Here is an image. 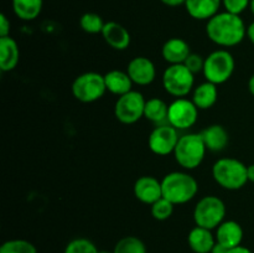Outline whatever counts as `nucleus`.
Listing matches in <instances>:
<instances>
[{
	"mask_svg": "<svg viewBox=\"0 0 254 253\" xmlns=\"http://www.w3.org/2000/svg\"><path fill=\"white\" fill-rule=\"evenodd\" d=\"M250 9L252 11V14L254 15V0H251V4H250Z\"/></svg>",
	"mask_w": 254,
	"mask_h": 253,
	"instance_id": "nucleus-39",
	"label": "nucleus"
},
{
	"mask_svg": "<svg viewBox=\"0 0 254 253\" xmlns=\"http://www.w3.org/2000/svg\"><path fill=\"white\" fill-rule=\"evenodd\" d=\"M207 148L201 134L189 133L180 136L174 150L176 163L185 170H193L202 164Z\"/></svg>",
	"mask_w": 254,
	"mask_h": 253,
	"instance_id": "nucleus-4",
	"label": "nucleus"
},
{
	"mask_svg": "<svg viewBox=\"0 0 254 253\" xmlns=\"http://www.w3.org/2000/svg\"><path fill=\"white\" fill-rule=\"evenodd\" d=\"M0 253H37L36 247L26 240H10L0 247Z\"/></svg>",
	"mask_w": 254,
	"mask_h": 253,
	"instance_id": "nucleus-27",
	"label": "nucleus"
},
{
	"mask_svg": "<svg viewBox=\"0 0 254 253\" xmlns=\"http://www.w3.org/2000/svg\"><path fill=\"white\" fill-rule=\"evenodd\" d=\"M134 196L136 200L145 205H153L154 202L163 197V188H161V180L156 179L155 176L145 175L139 178L134 184Z\"/></svg>",
	"mask_w": 254,
	"mask_h": 253,
	"instance_id": "nucleus-13",
	"label": "nucleus"
},
{
	"mask_svg": "<svg viewBox=\"0 0 254 253\" xmlns=\"http://www.w3.org/2000/svg\"><path fill=\"white\" fill-rule=\"evenodd\" d=\"M200 134L205 141L207 150L213 151V153L222 151L223 149H226L228 141H230L228 131L221 124H212V126L203 129Z\"/></svg>",
	"mask_w": 254,
	"mask_h": 253,
	"instance_id": "nucleus-19",
	"label": "nucleus"
},
{
	"mask_svg": "<svg viewBox=\"0 0 254 253\" xmlns=\"http://www.w3.org/2000/svg\"><path fill=\"white\" fill-rule=\"evenodd\" d=\"M186 67L192 72L193 74L198 73V72H202L203 71V64H205V59H203L201 55L198 54H193L191 52L190 56L186 59V61L184 62Z\"/></svg>",
	"mask_w": 254,
	"mask_h": 253,
	"instance_id": "nucleus-31",
	"label": "nucleus"
},
{
	"mask_svg": "<svg viewBox=\"0 0 254 253\" xmlns=\"http://www.w3.org/2000/svg\"><path fill=\"white\" fill-rule=\"evenodd\" d=\"M235 67L236 62L233 55L228 50L220 49L205 57L202 73L206 81L220 86L232 77Z\"/></svg>",
	"mask_w": 254,
	"mask_h": 253,
	"instance_id": "nucleus-5",
	"label": "nucleus"
},
{
	"mask_svg": "<svg viewBox=\"0 0 254 253\" xmlns=\"http://www.w3.org/2000/svg\"><path fill=\"white\" fill-rule=\"evenodd\" d=\"M107 91L112 94L121 97L128 92L133 91V81L129 77L128 72L121 71V69H112L104 74Z\"/></svg>",
	"mask_w": 254,
	"mask_h": 253,
	"instance_id": "nucleus-22",
	"label": "nucleus"
},
{
	"mask_svg": "<svg viewBox=\"0 0 254 253\" xmlns=\"http://www.w3.org/2000/svg\"><path fill=\"white\" fill-rule=\"evenodd\" d=\"M174 203L170 202L168 198L161 197L159 198L156 202H154L150 206V212L155 220L158 221H165L168 218L171 217V215L174 213Z\"/></svg>",
	"mask_w": 254,
	"mask_h": 253,
	"instance_id": "nucleus-28",
	"label": "nucleus"
},
{
	"mask_svg": "<svg viewBox=\"0 0 254 253\" xmlns=\"http://www.w3.org/2000/svg\"><path fill=\"white\" fill-rule=\"evenodd\" d=\"M190 54V45L181 37H171L161 47V56L169 64L184 63Z\"/></svg>",
	"mask_w": 254,
	"mask_h": 253,
	"instance_id": "nucleus-15",
	"label": "nucleus"
},
{
	"mask_svg": "<svg viewBox=\"0 0 254 253\" xmlns=\"http://www.w3.org/2000/svg\"><path fill=\"white\" fill-rule=\"evenodd\" d=\"M163 87L170 96L183 98L193 91L195 74L184 63L169 64L163 73Z\"/></svg>",
	"mask_w": 254,
	"mask_h": 253,
	"instance_id": "nucleus-7",
	"label": "nucleus"
},
{
	"mask_svg": "<svg viewBox=\"0 0 254 253\" xmlns=\"http://www.w3.org/2000/svg\"><path fill=\"white\" fill-rule=\"evenodd\" d=\"M243 240V228L237 221H223L216 228V241L228 250L241 246Z\"/></svg>",
	"mask_w": 254,
	"mask_h": 253,
	"instance_id": "nucleus-16",
	"label": "nucleus"
},
{
	"mask_svg": "<svg viewBox=\"0 0 254 253\" xmlns=\"http://www.w3.org/2000/svg\"><path fill=\"white\" fill-rule=\"evenodd\" d=\"M99 253H114V252H109V251H99Z\"/></svg>",
	"mask_w": 254,
	"mask_h": 253,
	"instance_id": "nucleus-40",
	"label": "nucleus"
},
{
	"mask_svg": "<svg viewBox=\"0 0 254 253\" xmlns=\"http://www.w3.org/2000/svg\"><path fill=\"white\" fill-rule=\"evenodd\" d=\"M180 139L178 129L171 126L170 124H161L156 126L151 130L148 138V145L151 153L159 156H166L174 154L178 141Z\"/></svg>",
	"mask_w": 254,
	"mask_h": 253,
	"instance_id": "nucleus-11",
	"label": "nucleus"
},
{
	"mask_svg": "<svg viewBox=\"0 0 254 253\" xmlns=\"http://www.w3.org/2000/svg\"><path fill=\"white\" fill-rule=\"evenodd\" d=\"M207 37L221 47H233L247 37V26L241 15L218 12L206 24Z\"/></svg>",
	"mask_w": 254,
	"mask_h": 253,
	"instance_id": "nucleus-1",
	"label": "nucleus"
},
{
	"mask_svg": "<svg viewBox=\"0 0 254 253\" xmlns=\"http://www.w3.org/2000/svg\"><path fill=\"white\" fill-rule=\"evenodd\" d=\"M248 89H250V93L254 96V73L251 76L250 81H248Z\"/></svg>",
	"mask_w": 254,
	"mask_h": 253,
	"instance_id": "nucleus-38",
	"label": "nucleus"
},
{
	"mask_svg": "<svg viewBox=\"0 0 254 253\" xmlns=\"http://www.w3.org/2000/svg\"><path fill=\"white\" fill-rule=\"evenodd\" d=\"M10 27L11 25H10V20L7 19L6 15H0V37L10 36Z\"/></svg>",
	"mask_w": 254,
	"mask_h": 253,
	"instance_id": "nucleus-32",
	"label": "nucleus"
},
{
	"mask_svg": "<svg viewBox=\"0 0 254 253\" xmlns=\"http://www.w3.org/2000/svg\"><path fill=\"white\" fill-rule=\"evenodd\" d=\"M44 0H12V11L24 21H32L42 11Z\"/></svg>",
	"mask_w": 254,
	"mask_h": 253,
	"instance_id": "nucleus-23",
	"label": "nucleus"
},
{
	"mask_svg": "<svg viewBox=\"0 0 254 253\" xmlns=\"http://www.w3.org/2000/svg\"><path fill=\"white\" fill-rule=\"evenodd\" d=\"M188 242L195 253H211L216 245V237H213L211 230L196 226L189 232Z\"/></svg>",
	"mask_w": 254,
	"mask_h": 253,
	"instance_id": "nucleus-20",
	"label": "nucleus"
},
{
	"mask_svg": "<svg viewBox=\"0 0 254 253\" xmlns=\"http://www.w3.org/2000/svg\"><path fill=\"white\" fill-rule=\"evenodd\" d=\"M114 253H146V247L141 240L134 236H126L117 242Z\"/></svg>",
	"mask_w": 254,
	"mask_h": 253,
	"instance_id": "nucleus-25",
	"label": "nucleus"
},
{
	"mask_svg": "<svg viewBox=\"0 0 254 253\" xmlns=\"http://www.w3.org/2000/svg\"><path fill=\"white\" fill-rule=\"evenodd\" d=\"M64 253H99L92 241L87 238H74L64 248Z\"/></svg>",
	"mask_w": 254,
	"mask_h": 253,
	"instance_id": "nucleus-29",
	"label": "nucleus"
},
{
	"mask_svg": "<svg viewBox=\"0 0 254 253\" xmlns=\"http://www.w3.org/2000/svg\"><path fill=\"white\" fill-rule=\"evenodd\" d=\"M106 22L103 21L101 15L96 12H84L79 19V26L84 32L91 35L102 34Z\"/></svg>",
	"mask_w": 254,
	"mask_h": 253,
	"instance_id": "nucleus-26",
	"label": "nucleus"
},
{
	"mask_svg": "<svg viewBox=\"0 0 254 253\" xmlns=\"http://www.w3.org/2000/svg\"><path fill=\"white\" fill-rule=\"evenodd\" d=\"M226 211L225 202L218 196H203L193 208V221L196 226L212 231L225 221Z\"/></svg>",
	"mask_w": 254,
	"mask_h": 253,
	"instance_id": "nucleus-6",
	"label": "nucleus"
},
{
	"mask_svg": "<svg viewBox=\"0 0 254 253\" xmlns=\"http://www.w3.org/2000/svg\"><path fill=\"white\" fill-rule=\"evenodd\" d=\"M163 197L174 205L190 202L198 192V183L192 175L185 171H173L166 174L161 180Z\"/></svg>",
	"mask_w": 254,
	"mask_h": 253,
	"instance_id": "nucleus-2",
	"label": "nucleus"
},
{
	"mask_svg": "<svg viewBox=\"0 0 254 253\" xmlns=\"http://www.w3.org/2000/svg\"><path fill=\"white\" fill-rule=\"evenodd\" d=\"M247 174H248V181L254 183V164L247 166Z\"/></svg>",
	"mask_w": 254,
	"mask_h": 253,
	"instance_id": "nucleus-37",
	"label": "nucleus"
},
{
	"mask_svg": "<svg viewBox=\"0 0 254 253\" xmlns=\"http://www.w3.org/2000/svg\"><path fill=\"white\" fill-rule=\"evenodd\" d=\"M247 37L251 42L254 45V21L251 22L247 27Z\"/></svg>",
	"mask_w": 254,
	"mask_h": 253,
	"instance_id": "nucleus-36",
	"label": "nucleus"
},
{
	"mask_svg": "<svg viewBox=\"0 0 254 253\" xmlns=\"http://www.w3.org/2000/svg\"><path fill=\"white\" fill-rule=\"evenodd\" d=\"M127 72L134 84L149 86L156 78V67L151 60L145 56H136L129 61Z\"/></svg>",
	"mask_w": 254,
	"mask_h": 253,
	"instance_id": "nucleus-12",
	"label": "nucleus"
},
{
	"mask_svg": "<svg viewBox=\"0 0 254 253\" xmlns=\"http://www.w3.org/2000/svg\"><path fill=\"white\" fill-rule=\"evenodd\" d=\"M222 0H186L185 7L188 14L195 20H208L218 14Z\"/></svg>",
	"mask_w": 254,
	"mask_h": 253,
	"instance_id": "nucleus-17",
	"label": "nucleus"
},
{
	"mask_svg": "<svg viewBox=\"0 0 254 253\" xmlns=\"http://www.w3.org/2000/svg\"><path fill=\"white\" fill-rule=\"evenodd\" d=\"M72 94L82 103H93L107 92L104 74L98 72H84L74 78L71 87Z\"/></svg>",
	"mask_w": 254,
	"mask_h": 253,
	"instance_id": "nucleus-8",
	"label": "nucleus"
},
{
	"mask_svg": "<svg viewBox=\"0 0 254 253\" xmlns=\"http://www.w3.org/2000/svg\"><path fill=\"white\" fill-rule=\"evenodd\" d=\"M191 99L200 111L201 109L206 111V109L212 108L218 99L217 84L211 83L208 81L202 82L193 88Z\"/></svg>",
	"mask_w": 254,
	"mask_h": 253,
	"instance_id": "nucleus-21",
	"label": "nucleus"
},
{
	"mask_svg": "<svg viewBox=\"0 0 254 253\" xmlns=\"http://www.w3.org/2000/svg\"><path fill=\"white\" fill-rule=\"evenodd\" d=\"M228 253H253L250 248L245 247V246H238V247L232 248L228 251Z\"/></svg>",
	"mask_w": 254,
	"mask_h": 253,
	"instance_id": "nucleus-35",
	"label": "nucleus"
},
{
	"mask_svg": "<svg viewBox=\"0 0 254 253\" xmlns=\"http://www.w3.org/2000/svg\"><path fill=\"white\" fill-rule=\"evenodd\" d=\"M251 0H222L226 11L235 15H241L247 7H250Z\"/></svg>",
	"mask_w": 254,
	"mask_h": 253,
	"instance_id": "nucleus-30",
	"label": "nucleus"
},
{
	"mask_svg": "<svg viewBox=\"0 0 254 253\" xmlns=\"http://www.w3.org/2000/svg\"><path fill=\"white\" fill-rule=\"evenodd\" d=\"M198 111L192 99L186 97L175 98L169 104L168 124L178 130H186L193 126L197 122Z\"/></svg>",
	"mask_w": 254,
	"mask_h": 253,
	"instance_id": "nucleus-10",
	"label": "nucleus"
},
{
	"mask_svg": "<svg viewBox=\"0 0 254 253\" xmlns=\"http://www.w3.org/2000/svg\"><path fill=\"white\" fill-rule=\"evenodd\" d=\"M169 106L160 98H149L145 103L144 109V118L148 119L151 123H155L161 126L165 122H168Z\"/></svg>",
	"mask_w": 254,
	"mask_h": 253,
	"instance_id": "nucleus-24",
	"label": "nucleus"
},
{
	"mask_svg": "<svg viewBox=\"0 0 254 253\" xmlns=\"http://www.w3.org/2000/svg\"><path fill=\"white\" fill-rule=\"evenodd\" d=\"M145 98L138 91H130L118 97L114 104V116L123 124H134L144 117Z\"/></svg>",
	"mask_w": 254,
	"mask_h": 253,
	"instance_id": "nucleus-9",
	"label": "nucleus"
},
{
	"mask_svg": "<svg viewBox=\"0 0 254 253\" xmlns=\"http://www.w3.org/2000/svg\"><path fill=\"white\" fill-rule=\"evenodd\" d=\"M102 36H103L107 45L113 50H117V51L127 50L131 41L130 34H129L128 30L123 25L116 21L106 22L103 31H102Z\"/></svg>",
	"mask_w": 254,
	"mask_h": 253,
	"instance_id": "nucleus-14",
	"label": "nucleus"
},
{
	"mask_svg": "<svg viewBox=\"0 0 254 253\" xmlns=\"http://www.w3.org/2000/svg\"><path fill=\"white\" fill-rule=\"evenodd\" d=\"M20 61V50L17 42L11 36L0 37V69L10 72L15 69Z\"/></svg>",
	"mask_w": 254,
	"mask_h": 253,
	"instance_id": "nucleus-18",
	"label": "nucleus"
},
{
	"mask_svg": "<svg viewBox=\"0 0 254 253\" xmlns=\"http://www.w3.org/2000/svg\"><path fill=\"white\" fill-rule=\"evenodd\" d=\"M164 5L170 7H175V6H180V5H185L186 0H160Z\"/></svg>",
	"mask_w": 254,
	"mask_h": 253,
	"instance_id": "nucleus-33",
	"label": "nucleus"
},
{
	"mask_svg": "<svg viewBox=\"0 0 254 253\" xmlns=\"http://www.w3.org/2000/svg\"><path fill=\"white\" fill-rule=\"evenodd\" d=\"M212 178L225 190H240L248 183L247 165L235 158H221L213 164Z\"/></svg>",
	"mask_w": 254,
	"mask_h": 253,
	"instance_id": "nucleus-3",
	"label": "nucleus"
},
{
	"mask_svg": "<svg viewBox=\"0 0 254 253\" xmlns=\"http://www.w3.org/2000/svg\"><path fill=\"white\" fill-rule=\"evenodd\" d=\"M228 248L225 247L223 245H221V243L216 242V245L213 246L212 251H211V253H228Z\"/></svg>",
	"mask_w": 254,
	"mask_h": 253,
	"instance_id": "nucleus-34",
	"label": "nucleus"
}]
</instances>
